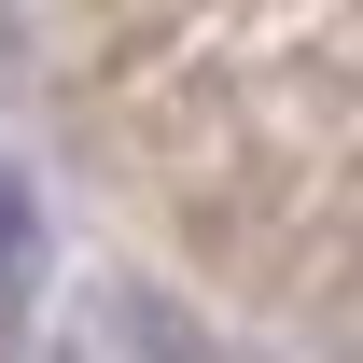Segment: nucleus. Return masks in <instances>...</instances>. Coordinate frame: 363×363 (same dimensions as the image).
Instances as JSON below:
<instances>
[{
	"mask_svg": "<svg viewBox=\"0 0 363 363\" xmlns=\"http://www.w3.org/2000/svg\"><path fill=\"white\" fill-rule=\"evenodd\" d=\"M28 294H43V210H28V182L0 168V335L28 321Z\"/></svg>",
	"mask_w": 363,
	"mask_h": 363,
	"instance_id": "1",
	"label": "nucleus"
}]
</instances>
